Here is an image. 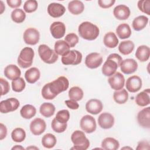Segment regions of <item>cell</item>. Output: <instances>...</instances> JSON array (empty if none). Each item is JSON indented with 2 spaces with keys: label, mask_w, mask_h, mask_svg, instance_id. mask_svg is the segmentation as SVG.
I'll return each mask as SVG.
<instances>
[{
  "label": "cell",
  "mask_w": 150,
  "mask_h": 150,
  "mask_svg": "<svg viewBox=\"0 0 150 150\" xmlns=\"http://www.w3.org/2000/svg\"><path fill=\"white\" fill-rule=\"evenodd\" d=\"M80 36L88 40H95L100 33L98 26L90 22H83L80 24L78 28Z\"/></svg>",
  "instance_id": "1"
},
{
  "label": "cell",
  "mask_w": 150,
  "mask_h": 150,
  "mask_svg": "<svg viewBox=\"0 0 150 150\" xmlns=\"http://www.w3.org/2000/svg\"><path fill=\"white\" fill-rule=\"evenodd\" d=\"M122 61V58L118 54H110L102 66V73L105 76H111L115 73Z\"/></svg>",
  "instance_id": "2"
},
{
  "label": "cell",
  "mask_w": 150,
  "mask_h": 150,
  "mask_svg": "<svg viewBox=\"0 0 150 150\" xmlns=\"http://www.w3.org/2000/svg\"><path fill=\"white\" fill-rule=\"evenodd\" d=\"M71 140L74 146L71 149L86 150L90 146V141L84 132L80 130L74 131L71 135Z\"/></svg>",
  "instance_id": "3"
},
{
  "label": "cell",
  "mask_w": 150,
  "mask_h": 150,
  "mask_svg": "<svg viewBox=\"0 0 150 150\" xmlns=\"http://www.w3.org/2000/svg\"><path fill=\"white\" fill-rule=\"evenodd\" d=\"M38 53L42 60L47 64L54 63L58 59V54L46 45H39Z\"/></svg>",
  "instance_id": "4"
},
{
  "label": "cell",
  "mask_w": 150,
  "mask_h": 150,
  "mask_svg": "<svg viewBox=\"0 0 150 150\" xmlns=\"http://www.w3.org/2000/svg\"><path fill=\"white\" fill-rule=\"evenodd\" d=\"M35 53L31 47H25L22 49L18 57V65L23 69H26L32 66Z\"/></svg>",
  "instance_id": "5"
},
{
  "label": "cell",
  "mask_w": 150,
  "mask_h": 150,
  "mask_svg": "<svg viewBox=\"0 0 150 150\" xmlns=\"http://www.w3.org/2000/svg\"><path fill=\"white\" fill-rule=\"evenodd\" d=\"M48 86L50 92L56 97L59 93L66 91L69 86V81L64 76H60L54 81L49 83Z\"/></svg>",
  "instance_id": "6"
},
{
  "label": "cell",
  "mask_w": 150,
  "mask_h": 150,
  "mask_svg": "<svg viewBox=\"0 0 150 150\" xmlns=\"http://www.w3.org/2000/svg\"><path fill=\"white\" fill-rule=\"evenodd\" d=\"M82 60V54L77 50H70L62 56V63L64 65H77Z\"/></svg>",
  "instance_id": "7"
},
{
  "label": "cell",
  "mask_w": 150,
  "mask_h": 150,
  "mask_svg": "<svg viewBox=\"0 0 150 150\" xmlns=\"http://www.w3.org/2000/svg\"><path fill=\"white\" fill-rule=\"evenodd\" d=\"M80 125L82 130L88 134L94 132L97 127L95 118L90 115H86L81 118Z\"/></svg>",
  "instance_id": "8"
},
{
  "label": "cell",
  "mask_w": 150,
  "mask_h": 150,
  "mask_svg": "<svg viewBox=\"0 0 150 150\" xmlns=\"http://www.w3.org/2000/svg\"><path fill=\"white\" fill-rule=\"evenodd\" d=\"M20 103L16 98H9L2 100L0 103V111L1 113H8L16 110L19 107Z\"/></svg>",
  "instance_id": "9"
},
{
  "label": "cell",
  "mask_w": 150,
  "mask_h": 150,
  "mask_svg": "<svg viewBox=\"0 0 150 150\" xmlns=\"http://www.w3.org/2000/svg\"><path fill=\"white\" fill-rule=\"evenodd\" d=\"M23 38L26 44L35 45L39 40L40 33L35 28H29L24 32Z\"/></svg>",
  "instance_id": "10"
},
{
  "label": "cell",
  "mask_w": 150,
  "mask_h": 150,
  "mask_svg": "<svg viewBox=\"0 0 150 150\" xmlns=\"http://www.w3.org/2000/svg\"><path fill=\"white\" fill-rule=\"evenodd\" d=\"M103 63V57L97 52H93L87 55L85 59V64L89 69H96Z\"/></svg>",
  "instance_id": "11"
},
{
  "label": "cell",
  "mask_w": 150,
  "mask_h": 150,
  "mask_svg": "<svg viewBox=\"0 0 150 150\" xmlns=\"http://www.w3.org/2000/svg\"><path fill=\"white\" fill-rule=\"evenodd\" d=\"M108 82L110 87L115 90H120L123 88L125 84V78L120 72H115L110 76Z\"/></svg>",
  "instance_id": "12"
},
{
  "label": "cell",
  "mask_w": 150,
  "mask_h": 150,
  "mask_svg": "<svg viewBox=\"0 0 150 150\" xmlns=\"http://www.w3.org/2000/svg\"><path fill=\"white\" fill-rule=\"evenodd\" d=\"M142 80L136 75L129 77L126 81L125 86L127 90L131 93H136L142 87Z\"/></svg>",
  "instance_id": "13"
},
{
  "label": "cell",
  "mask_w": 150,
  "mask_h": 150,
  "mask_svg": "<svg viewBox=\"0 0 150 150\" xmlns=\"http://www.w3.org/2000/svg\"><path fill=\"white\" fill-rule=\"evenodd\" d=\"M137 121L140 126L149 129L150 127V107H147L139 111Z\"/></svg>",
  "instance_id": "14"
},
{
  "label": "cell",
  "mask_w": 150,
  "mask_h": 150,
  "mask_svg": "<svg viewBox=\"0 0 150 150\" xmlns=\"http://www.w3.org/2000/svg\"><path fill=\"white\" fill-rule=\"evenodd\" d=\"M46 124L44 120L36 118L31 121L30 124V130L35 135H40L45 131Z\"/></svg>",
  "instance_id": "15"
},
{
  "label": "cell",
  "mask_w": 150,
  "mask_h": 150,
  "mask_svg": "<svg viewBox=\"0 0 150 150\" xmlns=\"http://www.w3.org/2000/svg\"><path fill=\"white\" fill-rule=\"evenodd\" d=\"M120 66L122 73L125 74H130L137 70L138 63L133 59H126L121 62Z\"/></svg>",
  "instance_id": "16"
},
{
  "label": "cell",
  "mask_w": 150,
  "mask_h": 150,
  "mask_svg": "<svg viewBox=\"0 0 150 150\" xmlns=\"http://www.w3.org/2000/svg\"><path fill=\"white\" fill-rule=\"evenodd\" d=\"M99 126L103 129H110L114 124V118L109 112H103L98 118Z\"/></svg>",
  "instance_id": "17"
},
{
  "label": "cell",
  "mask_w": 150,
  "mask_h": 150,
  "mask_svg": "<svg viewBox=\"0 0 150 150\" xmlns=\"http://www.w3.org/2000/svg\"><path fill=\"white\" fill-rule=\"evenodd\" d=\"M50 31L54 38H62L66 32L65 25L62 22H54L50 26Z\"/></svg>",
  "instance_id": "18"
},
{
  "label": "cell",
  "mask_w": 150,
  "mask_h": 150,
  "mask_svg": "<svg viewBox=\"0 0 150 150\" xmlns=\"http://www.w3.org/2000/svg\"><path fill=\"white\" fill-rule=\"evenodd\" d=\"M103 108L101 101L98 99H90L86 104V111L93 115H97L100 113Z\"/></svg>",
  "instance_id": "19"
},
{
  "label": "cell",
  "mask_w": 150,
  "mask_h": 150,
  "mask_svg": "<svg viewBox=\"0 0 150 150\" xmlns=\"http://www.w3.org/2000/svg\"><path fill=\"white\" fill-rule=\"evenodd\" d=\"M65 7L60 4L53 2L47 6V13L53 18H59L65 12Z\"/></svg>",
  "instance_id": "20"
},
{
  "label": "cell",
  "mask_w": 150,
  "mask_h": 150,
  "mask_svg": "<svg viewBox=\"0 0 150 150\" xmlns=\"http://www.w3.org/2000/svg\"><path fill=\"white\" fill-rule=\"evenodd\" d=\"M129 8L125 5H118L113 10L114 16L118 20H126L130 15Z\"/></svg>",
  "instance_id": "21"
},
{
  "label": "cell",
  "mask_w": 150,
  "mask_h": 150,
  "mask_svg": "<svg viewBox=\"0 0 150 150\" xmlns=\"http://www.w3.org/2000/svg\"><path fill=\"white\" fill-rule=\"evenodd\" d=\"M4 74L8 79L13 80L20 77L21 71L17 66L15 64H9L4 69Z\"/></svg>",
  "instance_id": "22"
},
{
  "label": "cell",
  "mask_w": 150,
  "mask_h": 150,
  "mask_svg": "<svg viewBox=\"0 0 150 150\" xmlns=\"http://www.w3.org/2000/svg\"><path fill=\"white\" fill-rule=\"evenodd\" d=\"M149 89L141 91L138 93L135 97V103L137 104L140 107H145L149 104L150 103V97H149Z\"/></svg>",
  "instance_id": "23"
},
{
  "label": "cell",
  "mask_w": 150,
  "mask_h": 150,
  "mask_svg": "<svg viewBox=\"0 0 150 150\" xmlns=\"http://www.w3.org/2000/svg\"><path fill=\"white\" fill-rule=\"evenodd\" d=\"M150 56V49L148 46L141 45L138 47L136 52L135 57L141 62L147 61Z\"/></svg>",
  "instance_id": "24"
},
{
  "label": "cell",
  "mask_w": 150,
  "mask_h": 150,
  "mask_svg": "<svg viewBox=\"0 0 150 150\" xmlns=\"http://www.w3.org/2000/svg\"><path fill=\"white\" fill-rule=\"evenodd\" d=\"M40 77V72L36 67H31L26 71L25 78L28 83L33 84L36 82Z\"/></svg>",
  "instance_id": "25"
},
{
  "label": "cell",
  "mask_w": 150,
  "mask_h": 150,
  "mask_svg": "<svg viewBox=\"0 0 150 150\" xmlns=\"http://www.w3.org/2000/svg\"><path fill=\"white\" fill-rule=\"evenodd\" d=\"M69 11L73 15H79L84 9V5L80 1L74 0L69 2L68 4Z\"/></svg>",
  "instance_id": "26"
},
{
  "label": "cell",
  "mask_w": 150,
  "mask_h": 150,
  "mask_svg": "<svg viewBox=\"0 0 150 150\" xmlns=\"http://www.w3.org/2000/svg\"><path fill=\"white\" fill-rule=\"evenodd\" d=\"M103 42L106 47L108 48H114L118 44V39L114 32H109L104 35Z\"/></svg>",
  "instance_id": "27"
},
{
  "label": "cell",
  "mask_w": 150,
  "mask_h": 150,
  "mask_svg": "<svg viewBox=\"0 0 150 150\" xmlns=\"http://www.w3.org/2000/svg\"><path fill=\"white\" fill-rule=\"evenodd\" d=\"M116 33L119 38L121 39H127L131 35V30L130 26L127 23H121L116 28Z\"/></svg>",
  "instance_id": "28"
},
{
  "label": "cell",
  "mask_w": 150,
  "mask_h": 150,
  "mask_svg": "<svg viewBox=\"0 0 150 150\" xmlns=\"http://www.w3.org/2000/svg\"><path fill=\"white\" fill-rule=\"evenodd\" d=\"M101 146L103 149L106 150H117L119 148L120 143L114 138L107 137L102 141Z\"/></svg>",
  "instance_id": "29"
},
{
  "label": "cell",
  "mask_w": 150,
  "mask_h": 150,
  "mask_svg": "<svg viewBox=\"0 0 150 150\" xmlns=\"http://www.w3.org/2000/svg\"><path fill=\"white\" fill-rule=\"evenodd\" d=\"M148 22V18L144 15H140L135 18L132 23L133 29L136 31H139L144 29Z\"/></svg>",
  "instance_id": "30"
},
{
  "label": "cell",
  "mask_w": 150,
  "mask_h": 150,
  "mask_svg": "<svg viewBox=\"0 0 150 150\" xmlns=\"http://www.w3.org/2000/svg\"><path fill=\"white\" fill-rule=\"evenodd\" d=\"M134 43L131 40H124L121 42L118 46L119 52L124 55H128L132 52L134 49Z\"/></svg>",
  "instance_id": "31"
},
{
  "label": "cell",
  "mask_w": 150,
  "mask_h": 150,
  "mask_svg": "<svg viewBox=\"0 0 150 150\" xmlns=\"http://www.w3.org/2000/svg\"><path fill=\"white\" fill-rule=\"evenodd\" d=\"M39 111L43 116L49 118L52 117L54 114L55 107L50 103H44L41 104L39 108Z\"/></svg>",
  "instance_id": "32"
},
{
  "label": "cell",
  "mask_w": 150,
  "mask_h": 150,
  "mask_svg": "<svg viewBox=\"0 0 150 150\" xmlns=\"http://www.w3.org/2000/svg\"><path fill=\"white\" fill-rule=\"evenodd\" d=\"M54 51L58 55H61L62 56L67 53L69 50L70 47L66 42L65 40H59L55 42L54 43Z\"/></svg>",
  "instance_id": "33"
},
{
  "label": "cell",
  "mask_w": 150,
  "mask_h": 150,
  "mask_svg": "<svg viewBox=\"0 0 150 150\" xmlns=\"http://www.w3.org/2000/svg\"><path fill=\"white\" fill-rule=\"evenodd\" d=\"M36 113V108L30 104H26L23 105L21 110L20 114L21 116L25 119H30L35 115Z\"/></svg>",
  "instance_id": "34"
},
{
  "label": "cell",
  "mask_w": 150,
  "mask_h": 150,
  "mask_svg": "<svg viewBox=\"0 0 150 150\" xmlns=\"http://www.w3.org/2000/svg\"><path fill=\"white\" fill-rule=\"evenodd\" d=\"M114 100L118 104H122L126 103L128 98V93L125 89L122 88L114 91L113 94Z\"/></svg>",
  "instance_id": "35"
},
{
  "label": "cell",
  "mask_w": 150,
  "mask_h": 150,
  "mask_svg": "<svg viewBox=\"0 0 150 150\" xmlns=\"http://www.w3.org/2000/svg\"><path fill=\"white\" fill-rule=\"evenodd\" d=\"M57 142L56 137L50 133L45 134L42 138V144L46 148L50 149L53 148Z\"/></svg>",
  "instance_id": "36"
},
{
  "label": "cell",
  "mask_w": 150,
  "mask_h": 150,
  "mask_svg": "<svg viewBox=\"0 0 150 150\" xmlns=\"http://www.w3.org/2000/svg\"><path fill=\"white\" fill-rule=\"evenodd\" d=\"M68 94L70 99L76 101L81 100L83 98L84 95L82 89L77 86L71 87L69 91Z\"/></svg>",
  "instance_id": "37"
},
{
  "label": "cell",
  "mask_w": 150,
  "mask_h": 150,
  "mask_svg": "<svg viewBox=\"0 0 150 150\" xmlns=\"http://www.w3.org/2000/svg\"><path fill=\"white\" fill-rule=\"evenodd\" d=\"M11 138L15 142H21L26 138V132L22 128H16L12 131Z\"/></svg>",
  "instance_id": "38"
},
{
  "label": "cell",
  "mask_w": 150,
  "mask_h": 150,
  "mask_svg": "<svg viewBox=\"0 0 150 150\" xmlns=\"http://www.w3.org/2000/svg\"><path fill=\"white\" fill-rule=\"evenodd\" d=\"M25 12L22 9H15L11 13V19L15 23H21L25 21Z\"/></svg>",
  "instance_id": "39"
},
{
  "label": "cell",
  "mask_w": 150,
  "mask_h": 150,
  "mask_svg": "<svg viewBox=\"0 0 150 150\" xmlns=\"http://www.w3.org/2000/svg\"><path fill=\"white\" fill-rule=\"evenodd\" d=\"M11 84L12 90L15 92L22 91L25 89L26 86L25 81L22 77H19L16 79L12 80Z\"/></svg>",
  "instance_id": "40"
},
{
  "label": "cell",
  "mask_w": 150,
  "mask_h": 150,
  "mask_svg": "<svg viewBox=\"0 0 150 150\" xmlns=\"http://www.w3.org/2000/svg\"><path fill=\"white\" fill-rule=\"evenodd\" d=\"M51 127L54 132L57 133H62V132H63L66 129L67 125V123L59 122L54 118L53 119L52 121Z\"/></svg>",
  "instance_id": "41"
},
{
  "label": "cell",
  "mask_w": 150,
  "mask_h": 150,
  "mask_svg": "<svg viewBox=\"0 0 150 150\" xmlns=\"http://www.w3.org/2000/svg\"><path fill=\"white\" fill-rule=\"evenodd\" d=\"M55 118L60 123H67L70 118V113L67 110H62L59 111Z\"/></svg>",
  "instance_id": "42"
},
{
  "label": "cell",
  "mask_w": 150,
  "mask_h": 150,
  "mask_svg": "<svg viewBox=\"0 0 150 150\" xmlns=\"http://www.w3.org/2000/svg\"><path fill=\"white\" fill-rule=\"evenodd\" d=\"M38 6V4L36 0H28L24 3L23 9L27 13H32L36 11Z\"/></svg>",
  "instance_id": "43"
},
{
  "label": "cell",
  "mask_w": 150,
  "mask_h": 150,
  "mask_svg": "<svg viewBox=\"0 0 150 150\" xmlns=\"http://www.w3.org/2000/svg\"><path fill=\"white\" fill-rule=\"evenodd\" d=\"M138 8L143 13L150 15V1L149 0H141L138 2Z\"/></svg>",
  "instance_id": "44"
},
{
  "label": "cell",
  "mask_w": 150,
  "mask_h": 150,
  "mask_svg": "<svg viewBox=\"0 0 150 150\" xmlns=\"http://www.w3.org/2000/svg\"><path fill=\"white\" fill-rule=\"evenodd\" d=\"M64 40L70 47H74L79 42V37L74 33L67 34L64 38Z\"/></svg>",
  "instance_id": "45"
},
{
  "label": "cell",
  "mask_w": 150,
  "mask_h": 150,
  "mask_svg": "<svg viewBox=\"0 0 150 150\" xmlns=\"http://www.w3.org/2000/svg\"><path fill=\"white\" fill-rule=\"evenodd\" d=\"M42 96L45 100H53L56 96L53 95L49 90L48 83L46 84L42 88L41 91Z\"/></svg>",
  "instance_id": "46"
},
{
  "label": "cell",
  "mask_w": 150,
  "mask_h": 150,
  "mask_svg": "<svg viewBox=\"0 0 150 150\" xmlns=\"http://www.w3.org/2000/svg\"><path fill=\"white\" fill-rule=\"evenodd\" d=\"M0 83H1V96H4L7 94L10 90L9 84L8 81L5 80L3 78L0 79Z\"/></svg>",
  "instance_id": "47"
},
{
  "label": "cell",
  "mask_w": 150,
  "mask_h": 150,
  "mask_svg": "<svg viewBox=\"0 0 150 150\" xmlns=\"http://www.w3.org/2000/svg\"><path fill=\"white\" fill-rule=\"evenodd\" d=\"M115 2V0H98V4L99 6L102 8H109L111 7L114 3Z\"/></svg>",
  "instance_id": "48"
},
{
  "label": "cell",
  "mask_w": 150,
  "mask_h": 150,
  "mask_svg": "<svg viewBox=\"0 0 150 150\" xmlns=\"http://www.w3.org/2000/svg\"><path fill=\"white\" fill-rule=\"evenodd\" d=\"M66 105L71 110H77L79 107V104L77 103V101L72 100H66L64 101Z\"/></svg>",
  "instance_id": "49"
},
{
  "label": "cell",
  "mask_w": 150,
  "mask_h": 150,
  "mask_svg": "<svg viewBox=\"0 0 150 150\" xmlns=\"http://www.w3.org/2000/svg\"><path fill=\"white\" fill-rule=\"evenodd\" d=\"M6 2L9 7L12 8H16L21 6L22 1L21 0H7Z\"/></svg>",
  "instance_id": "50"
},
{
  "label": "cell",
  "mask_w": 150,
  "mask_h": 150,
  "mask_svg": "<svg viewBox=\"0 0 150 150\" xmlns=\"http://www.w3.org/2000/svg\"><path fill=\"white\" fill-rule=\"evenodd\" d=\"M149 149V144L146 141H142L138 142V146L136 148L137 150L141 149Z\"/></svg>",
  "instance_id": "51"
},
{
  "label": "cell",
  "mask_w": 150,
  "mask_h": 150,
  "mask_svg": "<svg viewBox=\"0 0 150 150\" xmlns=\"http://www.w3.org/2000/svg\"><path fill=\"white\" fill-rule=\"evenodd\" d=\"M7 135V128L2 123L0 124V140L4 139Z\"/></svg>",
  "instance_id": "52"
},
{
  "label": "cell",
  "mask_w": 150,
  "mask_h": 150,
  "mask_svg": "<svg viewBox=\"0 0 150 150\" xmlns=\"http://www.w3.org/2000/svg\"><path fill=\"white\" fill-rule=\"evenodd\" d=\"M24 149L25 148L23 146H22L21 145H16L12 148V150L13 149Z\"/></svg>",
  "instance_id": "53"
},
{
  "label": "cell",
  "mask_w": 150,
  "mask_h": 150,
  "mask_svg": "<svg viewBox=\"0 0 150 150\" xmlns=\"http://www.w3.org/2000/svg\"><path fill=\"white\" fill-rule=\"evenodd\" d=\"M1 12H0V13L2 14V13H3V12L4 11V10H5V5H4V3H3L2 1H1Z\"/></svg>",
  "instance_id": "54"
},
{
  "label": "cell",
  "mask_w": 150,
  "mask_h": 150,
  "mask_svg": "<svg viewBox=\"0 0 150 150\" xmlns=\"http://www.w3.org/2000/svg\"><path fill=\"white\" fill-rule=\"evenodd\" d=\"M39 149L38 148L35 147V146H29L26 148V149Z\"/></svg>",
  "instance_id": "55"
},
{
  "label": "cell",
  "mask_w": 150,
  "mask_h": 150,
  "mask_svg": "<svg viewBox=\"0 0 150 150\" xmlns=\"http://www.w3.org/2000/svg\"><path fill=\"white\" fill-rule=\"evenodd\" d=\"M133 149L132 148L130 147H123L121 148V149Z\"/></svg>",
  "instance_id": "56"
}]
</instances>
